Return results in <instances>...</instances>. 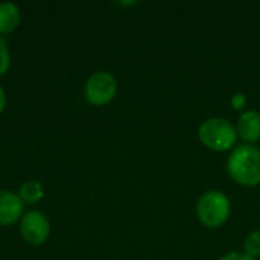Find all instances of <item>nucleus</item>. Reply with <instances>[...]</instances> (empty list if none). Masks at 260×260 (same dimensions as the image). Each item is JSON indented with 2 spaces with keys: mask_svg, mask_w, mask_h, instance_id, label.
Segmentation results:
<instances>
[{
  "mask_svg": "<svg viewBox=\"0 0 260 260\" xmlns=\"http://www.w3.org/2000/svg\"><path fill=\"white\" fill-rule=\"evenodd\" d=\"M227 171L235 183L244 187L260 184V148L244 143L232 149L227 160Z\"/></svg>",
  "mask_w": 260,
  "mask_h": 260,
  "instance_id": "1",
  "label": "nucleus"
},
{
  "mask_svg": "<svg viewBox=\"0 0 260 260\" xmlns=\"http://www.w3.org/2000/svg\"><path fill=\"white\" fill-rule=\"evenodd\" d=\"M198 137L201 143L215 152H224L235 148L238 140L236 126L222 117L206 119L198 129Z\"/></svg>",
  "mask_w": 260,
  "mask_h": 260,
  "instance_id": "2",
  "label": "nucleus"
},
{
  "mask_svg": "<svg viewBox=\"0 0 260 260\" xmlns=\"http://www.w3.org/2000/svg\"><path fill=\"white\" fill-rule=\"evenodd\" d=\"M230 200L219 190H209L203 193L197 203V216L207 229H218L224 225L230 216Z\"/></svg>",
  "mask_w": 260,
  "mask_h": 260,
  "instance_id": "3",
  "label": "nucleus"
},
{
  "mask_svg": "<svg viewBox=\"0 0 260 260\" xmlns=\"http://www.w3.org/2000/svg\"><path fill=\"white\" fill-rule=\"evenodd\" d=\"M84 93L91 105H107L114 99L117 93V81L108 72H96L85 82Z\"/></svg>",
  "mask_w": 260,
  "mask_h": 260,
  "instance_id": "4",
  "label": "nucleus"
},
{
  "mask_svg": "<svg viewBox=\"0 0 260 260\" xmlns=\"http://www.w3.org/2000/svg\"><path fill=\"white\" fill-rule=\"evenodd\" d=\"M20 233L27 244L43 245L49 238L50 224L43 213H40L37 210H30L26 215H23V218H21Z\"/></svg>",
  "mask_w": 260,
  "mask_h": 260,
  "instance_id": "5",
  "label": "nucleus"
},
{
  "mask_svg": "<svg viewBox=\"0 0 260 260\" xmlns=\"http://www.w3.org/2000/svg\"><path fill=\"white\" fill-rule=\"evenodd\" d=\"M23 215V201L17 193L0 190V225H11Z\"/></svg>",
  "mask_w": 260,
  "mask_h": 260,
  "instance_id": "6",
  "label": "nucleus"
},
{
  "mask_svg": "<svg viewBox=\"0 0 260 260\" xmlns=\"http://www.w3.org/2000/svg\"><path fill=\"white\" fill-rule=\"evenodd\" d=\"M238 136L250 145H254L260 139V113L256 110L244 111L236 123Z\"/></svg>",
  "mask_w": 260,
  "mask_h": 260,
  "instance_id": "7",
  "label": "nucleus"
},
{
  "mask_svg": "<svg viewBox=\"0 0 260 260\" xmlns=\"http://www.w3.org/2000/svg\"><path fill=\"white\" fill-rule=\"evenodd\" d=\"M21 14L14 3H0V34H9L20 24Z\"/></svg>",
  "mask_w": 260,
  "mask_h": 260,
  "instance_id": "8",
  "label": "nucleus"
},
{
  "mask_svg": "<svg viewBox=\"0 0 260 260\" xmlns=\"http://www.w3.org/2000/svg\"><path fill=\"white\" fill-rule=\"evenodd\" d=\"M20 200L23 201V204H35L38 203L43 195H44V189L41 186L40 181H26L20 186L18 189V193Z\"/></svg>",
  "mask_w": 260,
  "mask_h": 260,
  "instance_id": "9",
  "label": "nucleus"
},
{
  "mask_svg": "<svg viewBox=\"0 0 260 260\" xmlns=\"http://www.w3.org/2000/svg\"><path fill=\"white\" fill-rule=\"evenodd\" d=\"M244 253L250 257H260V230L251 232L244 241Z\"/></svg>",
  "mask_w": 260,
  "mask_h": 260,
  "instance_id": "10",
  "label": "nucleus"
},
{
  "mask_svg": "<svg viewBox=\"0 0 260 260\" xmlns=\"http://www.w3.org/2000/svg\"><path fill=\"white\" fill-rule=\"evenodd\" d=\"M11 56H9V49L6 41L0 37V76L5 75L9 69Z\"/></svg>",
  "mask_w": 260,
  "mask_h": 260,
  "instance_id": "11",
  "label": "nucleus"
},
{
  "mask_svg": "<svg viewBox=\"0 0 260 260\" xmlns=\"http://www.w3.org/2000/svg\"><path fill=\"white\" fill-rule=\"evenodd\" d=\"M230 105L235 111H242L247 105V96L245 93L239 91V93H235L232 96V101H230Z\"/></svg>",
  "mask_w": 260,
  "mask_h": 260,
  "instance_id": "12",
  "label": "nucleus"
},
{
  "mask_svg": "<svg viewBox=\"0 0 260 260\" xmlns=\"http://www.w3.org/2000/svg\"><path fill=\"white\" fill-rule=\"evenodd\" d=\"M219 260H256L253 257H250L248 254L245 253H241V251H232V253H227L224 254Z\"/></svg>",
  "mask_w": 260,
  "mask_h": 260,
  "instance_id": "13",
  "label": "nucleus"
},
{
  "mask_svg": "<svg viewBox=\"0 0 260 260\" xmlns=\"http://www.w3.org/2000/svg\"><path fill=\"white\" fill-rule=\"evenodd\" d=\"M5 105H6V94H5V91L0 88V113L5 110Z\"/></svg>",
  "mask_w": 260,
  "mask_h": 260,
  "instance_id": "14",
  "label": "nucleus"
}]
</instances>
